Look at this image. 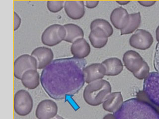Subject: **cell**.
<instances>
[{
	"label": "cell",
	"instance_id": "6da1fadb",
	"mask_svg": "<svg viewBox=\"0 0 159 119\" xmlns=\"http://www.w3.org/2000/svg\"><path fill=\"white\" fill-rule=\"evenodd\" d=\"M86 60L76 58L55 60L42 71L43 88L51 98L62 100L78 93L84 84Z\"/></svg>",
	"mask_w": 159,
	"mask_h": 119
},
{
	"label": "cell",
	"instance_id": "7a4b0ae2",
	"mask_svg": "<svg viewBox=\"0 0 159 119\" xmlns=\"http://www.w3.org/2000/svg\"><path fill=\"white\" fill-rule=\"evenodd\" d=\"M113 114L116 119H159V109L140 95L124 102Z\"/></svg>",
	"mask_w": 159,
	"mask_h": 119
},
{
	"label": "cell",
	"instance_id": "3957f363",
	"mask_svg": "<svg viewBox=\"0 0 159 119\" xmlns=\"http://www.w3.org/2000/svg\"><path fill=\"white\" fill-rule=\"evenodd\" d=\"M111 86L108 81L98 80L86 86L84 90V99L89 105H99L111 93Z\"/></svg>",
	"mask_w": 159,
	"mask_h": 119
},
{
	"label": "cell",
	"instance_id": "277c9868",
	"mask_svg": "<svg viewBox=\"0 0 159 119\" xmlns=\"http://www.w3.org/2000/svg\"><path fill=\"white\" fill-rule=\"evenodd\" d=\"M124 66L134 77L143 80L149 76L150 67L138 53L133 50L127 51L123 57Z\"/></svg>",
	"mask_w": 159,
	"mask_h": 119
},
{
	"label": "cell",
	"instance_id": "5b68a950",
	"mask_svg": "<svg viewBox=\"0 0 159 119\" xmlns=\"http://www.w3.org/2000/svg\"><path fill=\"white\" fill-rule=\"evenodd\" d=\"M142 95L159 109V72H151L144 79Z\"/></svg>",
	"mask_w": 159,
	"mask_h": 119
},
{
	"label": "cell",
	"instance_id": "8992f818",
	"mask_svg": "<svg viewBox=\"0 0 159 119\" xmlns=\"http://www.w3.org/2000/svg\"><path fill=\"white\" fill-rule=\"evenodd\" d=\"M66 35L64 25L54 24L45 29L41 36V41L45 45L52 47L64 40Z\"/></svg>",
	"mask_w": 159,
	"mask_h": 119
},
{
	"label": "cell",
	"instance_id": "52a82bcc",
	"mask_svg": "<svg viewBox=\"0 0 159 119\" xmlns=\"http://www.w3.org/2000/svg\"><path fill=\"white\" fill-rule=\"evenodd\" d=\"M33 99L29 92L21 89L16 92L14 96L15 111L18 115L26 116L32 111Z\"/></svg>",
	"mask_w": 159,
	"mask_h": 119
},
{
	"label": "cell",
	"instance_id": "ba28073f",
	"mask_svg": "<svg viewBox=\"0 0 159 119\" xmlns=\"http://www.w3.org/2000/svg\"><path fill=\"white\" fill-rule=\"evenodd\" d=\"M37 63L36 59L30 55H22L14 62V76L17 79H21L22 75L28 70H37Z\"/></svg>",
	"mask_w": 159,
	"mask_h": 119
},
{
	"label": "cell",
	"instance_id": "9c48e42d",
	"mask_svg": "<svg viewBox=\"0 0 159 119\" xmlns=\"http://www.w3.org/2000/svg\"><path fill=\"white\" fill-rule=\"evenodd\" d=\"M154 42L151 34L146 30L139 29L137 30L129 39L130 46L137 49H148L150 48Z\"/></svg>",
	"mask_w": 159,
	"mask_h": 119
},
{
	"label": "cell",
	"instance_id": "30bf717a",
	"mask_svg": "<svg viewBox=\"0 0 159 119\" xmlns=\"http://www.w3.org/2000/svg\"><path fill=\"white\" fill-rule=\"evenodd\" d=\"M58 106L54 101L45 99L37 105L35 115L38 119H51L57 115Z\"/></svg>",
	"mask_w": 159,
	"mask_h": 119
},
{
	"label": "cell",
	"instance_id": "8fae6325",
	"mask_svg": "<svg viewBox=\"0 0 159 119\" xmlns=\"http://www.w3.org/2000/svg\"><path fill=\"white\" fill-rule=\"evenodd\" d=\"M31 56L36 59L37 69H44L53 61L54 54L52 50L46 47H39L31 53Z\"/></svg>",
	"mask_w": 159,
	"mask_h": 119
},
{
	"label": "cell",
	"instance_id": "7c38bea8",
	"mask_svg": "<svg viewBox=\"0 0 159 119\" xmlns=\"http://www.w3.org/2000/svg\"><path fill=\"white\" fill-rule=\"evenodd\" d=\"M83 72L85 82L89 84L102 79L106 75V68L102 64L93 63L85 67Z\"/></svg>",
	"mask_w": 159,
	"mask_h": 119
},
{
	"label": "cell",
	"instance_id": "4fadbf2b",
	"mask_svg": "<svg viewBox=\"0 0 159 119\" xmlns=\"http://www.w3.org/2000/svg\"><path fill=\"white\" fill-rule=\"evenodd\" d=\"M123 97L120 92H114L107 97L102 103L104 110L111 113H116L123 105Z\"/></svg>",
	"mask_w": 159,
	"mask_h": 119
},
{
	"label": "cell",
	"instance_id": "5bb4252c",
	"mask_svg": "<svg viewBox=\"0 0 159 119\" xmlns=\"http://www.w3.org/2000/svg\"><path fill=\"white\" fill-rule=\"evenodd\" d=\"M65 11L67 15L74 20L81 19L85 13L84 1H66L64 4Z\"/></svg>",
	"mask_w": 159,
	"mask_h": 119
},
{
	"label": "cell",
	"instance_id": "9a60e30c",
	"mask_svg": "<svg viewBox=\"0 0 159 119\" xmlns=\"http://www.w3.org/2000/svg\"><path fill=\"white\" fill-rule=\"evenodd\" d=\"M129 19V14L123 7H117L112 11L110 20L112 24L117 29H122L125 27Z\"/></svg>",
	"mask_w": 159,
	"mask_h": 119
},
{
	"label": "cell",
	"instance_id": "2e32d148",
	"mask_svg": "<svg viewBox=\"0 0 159 119\" xmlns=\"http://www.w3.org/2000/svg\"><path fill=\"white\" fill-rule=\"evenodd\" d=\"M71 52L74 58L83 59L90 53L91 47L84 38L79 39L72 44Z\"/></svg>",
	"mask_w": 159,
	"mask_h": 119
},
{
	"label": "cell",
	"instance_id": "e0dca14e",
	"mask_svg": "<svg viewBox=\"0 0 159 119\" xmlns=\"http://www.w3.org/2000/svg\"><path fill=\"white\" fill-rule=\"evenodd\" d=\"M108 38L106 32L100 28L91 30L89 36L92 46L97 49L102 48L106 46L108 42Z\"/></svg>",
	"mask_w": 159,
	"mask_h": 119
},
{
	"label": "cell",
	"instance_id": "ac0fdd59",
	"mask_svg": "<svg viewBox=\"0 0 159 119\" xmlns=\"http://www.w3.org/2000/svg\"><path fill=\"white\" fill-rule=\"evenodd\" d=\"M102 64L106 68V76H116L123 71V64L117 58L112 57L107 59Z\"/></svg>",
	"mask_w": 159,
	"mask_h": 119
},
{
	"label": "cell",
	"instance_id": "d6986e66",
	"mask_svg": "<svg viewBox=\"0 0 159 119\" xmlns=\"http://www.w3.org/2000/svg\"><path fill=\"white\" fill-rule=\"evenodd\" d=\"M20 80L25 87L29 89H35L39 85V74L37 70L30 69L25 72Z\"/></svg>",
	"mask_w": 159,
	"mask_h": 119
},
{
	"label": "cell",
	"instance_id": "ffe728a7",
	"mask_svg": "<svg viewBox=\"0 0 159 119\" xmlns=\"http://www.w3.org/2000/svg\"><path fill=\"white\" fill-rule=\"evenodd\" d=\"M64 26L66 31L65 41L73 43L77 40L83 38V30L78 25L74 24H65Z\"/></svg>",
	"mask_w": 159,
	"mask_h": 119
},
{
	"label": "cell",
	"instance_id": "44dd1931",
	"mask_svg": "<svg viewBox=\"0 0 159 119\" xmlns=\"http://www.w3.org/2000/svg\"><path fill=\"white\" fill-rule=\"evenodd\" d=\"M141 16L140 12L129 15L128 22L124 29L121 30V35L132 33L138 29L141 24Z\"/></svg>",
	"mask_w": 159,
	"mask_h": 119
},
{
	"label": "cell",
	"instance_id": "7402d4cb",
	"mask_svg": "<svg viewBox=\"0 0 159 119\" xmlns=\"http://www.w3.org/2000/svg\"><path fill=\"white\" fill-rule=\"evenodd\" d=\"M91 30L95 28H100L104 30L108 37L113 34V29L111 25L108 21L103 19H96L91 22L90 25Z\"/></svg>",
	"mask_w": 159,
	"mask_h": 119
},
{
	"label": "cell",
	"instance_id": "603a6c76",
	"mask_svg": "<svg viewBox=\"0 0 159 119\" xmlns=\"http://www.w3.org/2000/svg\"><path fill=\"white\" fill-rule=\"evenodd\" d=\"M64 2V1H48L47 8L51 12L56 13L63 9Z\"/></svg>",
	"mask_w": 159,
	"mask_h": 119
},
{
	"label": "cell",
	"instance_id": "cb8c5ba5",
	"mask_svg": "<svg viewBox=\"0 0 159 119\" xmlns=\"http://www.w3.org/2000/svg\"><path fill=\"white\" fill-rule=\"evenodd\" d=\"M154 66L156 70L159 73V43L156 47L155 53L154 55Z\"/></svg>",
	"mask_w": 159,
	"mask_h": 119
},
{
	"label": "cell",
	"instance_id": "d4e9b609",
	"mask_svg": "<svg viewBox=\"0 0 159 119\" xmlns=\"http://www.w3.org/2000/svg\"><path fill=\"white\" fill-rule=\"evenodd\" d=\"M14 30L16 31L19 29L21 24V19L16 12H14Z\"/></svg>",
	"mask_w": 159,
	"mask_h": 119
},
{
	"label": "cell",
	"instance_id": "484cf974",
	"mask_svg": "<svg viewBox=\"0 0 159 119\" xmlns=\"http://www.w3.org/2000/svg\"><path fill=\"white\" fill-rule=\"evenodd\" d=\"M86 7L89 9H93L98 5V1H86L85 2Z\"/></svg>",
	"mask_w": 159,
	"mask_h": 119
},
{
	"label": "cell",
	"instance_id": "4316f807",
	"mask_svg": "<svg viewBox=\"0 0 159 119\" xmlns=\"http://www.w3.org/2000/svg\"><path fill=\"white\" fill-rule=\"evenodd\" d=\"M138 2L143 6L149 7L155 4L156 1H138Z\"/></svg>",
	"mask_w": 159,
	"mask_h": 119
},
{
	"label": "cell",
	"instance_id": "83f0119b",
	"mask_svg": "<svg viewBox=\"0 0 159 119\" xmlns=\"http://www.w3.org/2000/svg\"><path fill=\"white\" fill-rule=\"evenodd\" d=\"M102 119H116L114 114H108L103 117Z\"/></svg>",
	"mask_w": 159,
	"mask_h": 119
},
{
	"label": "cell",
	"instance_id": "f1b7e54d",
	"mask_svg": "<svg viewBox=\"0 0 159 119\" xmlns=\"http://www.w3.org/2000/svg\"><path fill=\"white\" fill-rule=\"evenodd\" d=\"M156 38L157 41L159 43V25L157 28L156 30Z\"/></svg>",
	"mask_w": 159,
	"mask_h": 119
},
{
	"label": "cell",
	"instance_id": "f546056e",
	"mask_svg": "<svg viewBox=\"0 0 159 119\" xmlns=\"http://www.w3.org/2000/svg\"><path fill=\"white\" fill-rule=\"evenodd\" d=\"M116 2L121 5H125L130 2V1H117Z\"/></svg>",
	"mask_w": 159,
	"mask_h": 119
},
{
	"label": "cell",
	"instance_id": "4dcf8cb0",
	"mask_svg": "<svg viewBox=\"0 0 159 119\" xmlns=\"http://www.w3.org/2000/svg\"><path fill=\"white\" fill-rule=\"evenodd\" d=\"M64 119L63 117H62L60 116L59 115H57L56 117H55L54 118H53V119Z\"/></svg>",
	"mask_w": 159,
	"mask_h": 119
}]
</instances>
